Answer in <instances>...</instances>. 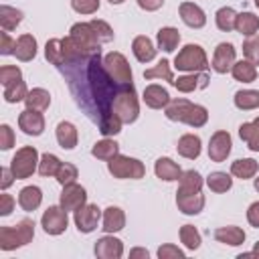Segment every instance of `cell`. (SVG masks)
<instances>
[{
  "mask_svg": "<svg viewBox=\"0 0 259 259\" xmlns=\"http://www.w3.org/2000/svg\"><path fill=\"white\" fill-rule=\"evenodd\" d=\"M69 34L83 47V51L85 53H89V55H95V53H101V42H99V38H97V34H95V30H93V26L89 24V22H75L73 26H71V30H69Z\"/></svg>",
  "mask_w": 259,
  "mask_h": 259,
  "instance_id": "8fae6325",
  "label": "cell"
},
{
  "mask_svg": "<svg viewBox=\"0 0 259 259\" xmlns=\"http://www.w3.org/2000/svg\"><path fill=\"white\" fill-rule=\"evenodd\" d=\"M93 253L99 259H121L123 257V243L117 237H113V233H107L95 241Z\"/></svg>",
  "mask_w": 259,
  "mask_h": 259,
  "instance_id": "9a60e30c",
  "label": "cell"
},
{
  "mask_svg": "<svg viewBox=\"0 0 259 259\" xmlns=\"http://www.w3.org/2000/svg\"><path fill=\"white\" fill-rule=\"evenodd\" d=\"M14 146V132L8 123H2L0 125V148L2 150H10Z\"/></svg>",
  "mask_w": 259,
  "mask_h": 259,
  "instance_id": "f5cc1de1",
  "label": "cell"
},
{
  "mask_svg": "<svg viewBox=\"0 0 259 259\" xmlns=\"http://www.w3.org/2000/svg\"><path fill=\"white\" fill-rule=\"evenodd\" d=\"M138 2V6L142 8V10H146V12H156L158 8H162V4H164V0H136Z\"/></svg>",
  "mask_w": 259,
  "mask_h": 259,
  "instance_id": "680465c9",
  "label": "cell"
},
{
  "mask_svg": "<svg viewBox=\"0 0 259 259\" xmlns=\"http://www.w3.org/2000/svg\"><path fill=\"white\" fill-rule=\"evenodd\" d=\"M156 47H154V42L146 36V34H138L134 40H132V53H134V57L140 61V63H150V61H154L156 59Z\"/></svg>",
  "mask_w": 259,
  "mask_h": 259,
  "instance_id": "44dd1931",
  "label": "cell"
},
{
  "mask_svg": "<svg viewBox=\"0 0 259 259\" xmlns=\"http://www.w3.org/2000/svg\"><path fill=\"white\" fill-rule=\"evenodd\" d=\"M59 69L63 71V75H67L69 87H71L79 107H83L89 117H93L99 123V121L115 115L113 113V97H115L119 85L107 75V71L103 67L101 53L67 63Z\"/></svg>",
  "mask_w": 259,
  "mask_h": 259,
  "instance_id": "6da1fadb",
  "label": "cell"
},
{
  "mask_svg": "<svg viewBox=\"0 0 259 259\" xmlns=\"http://www.w3.org/2000/svg\"><path fill=\"white\" fill-rule=\"evenodd\" d=\"M233 150V140H231V134L225 132V130H219L210 136V142H208V158L212 162H225L229 158Z\"/></svg>",
  "mask_w": 259,
  "mask_h": 259,
  "instance_id": "4fadbf2b",
  "label": "cell"
},
{
  "mask_svg": "<svg viewBox=\"0 0 259 259\" xmlns=\"http://www.w3.org/2000/svg\"><path fill=\"white\" fill-rule=\"evenodd\" d=\"M36 38L32 36V34H20L18 38H16V49H14V57L18 59V61H22V63H28V61H32L34 57H36Z\"/></svg>",
  "mask_w": 259,
  "mask_h": 259,
  "instance_id": "d4e9b609",
  "label": "cell"
},
{
  "mask_svg": "<svg viewBox=\"0 0 259 259\" xmlns=\"http://www.w3.org/2000/svg\"><path fill=\"white\" fill-rule=\"evenodd\" d=\"M71 8L77 14H93L99 10V0H71Z\"/></svg>",
  "mask_w": 259,
  "mask_h": 259,
  "instance_id": "f907efd6",
  "label": "cell"
},
{
  "mask_svg": "<svg viewBox=\"0 0 259 259\" xmlns=\"http://www.w3.org/2000/svg\"><path fill=\"white\" fill-rule=\"evenodd\" d=\"M243 55L253 65H259V34H253V36H247L245 38V42H243Z\"/></svg>",
  "mask_w": 259,
  "mask_h": 259,
  "instance_id": "7dc6e473",
  "label": "cell"
},
{
  "mask_svg": "<svg viewBox=\"0 0 259 259\" xmlns=\"http://www.w3.org/2000/svg\"><path fill=\"white\" fill-rule=\"evenodd\" d=\"M245 231L241 227H235V225H229V227H221L214 231V239L223 245H229V247H239L245 243Z\"/></svg>",
  "mask_w": 259,
  "mask_h": 259,
  "instance_id": "83f0119b",
  "label": "cell"
},
{
  "mask_svg": "<svg viewBox=\"0 0 259 259\" xmlns=\"http://www.w3.org/2000/svg\"><path fill=\"white\" fill-rule=\"evenodd\" d=\"M101 219H103L101 208H99L97 204H91V202L83 204V206L77 208L75 214H73V221H75L77 231H79V233H85V235H87V233H93V231L97 229V225H99Z\"/></svg>",
  "mask_w": 259,
  "mask_h": 259,
  "instance_id": "30bf717a",
  "label": "cell"
},
{
  "mask_svg": "<svg viewBox=\"0 0 259 259\" xmlns=\"http://www.w3.org/2000/svg\"><path fill=\"white\" fill-rule=\"evenodd\" d=\"M55 136H57V142L63 150H73L77 146V140H79L77 127L71 121H59L57 130H55Z\"/></svg>",
  "mask_w": 259,
  "mask_h": 259,
  "instance_id": "484cf974",
  "label": "cell"
},
{
  "mask_svg": "<svg viewBox=\"0 0 259 259\" xmlns=\"http://www.w3.org/2000/svg\"><path fill=\"white\" fill-rule=\"evenodd\" d=\"M55 178H57V182H59L61 186L71 184V182H77V178H79V170H77V166H75V164L63 162V164H61V168L57 170Z\"/></svg>",
  "mask_w": 259,
  "mask_h": 259,
  "instance_id": "bcb514c9",
  "label": "cell"
},
{
  "mask_svg": "<svg viewBox=\"0 0 259 259\" xmlns=\"http://www.w3.org/2000/svg\"><path fill=\"white\" fill-rule=\"evenodd\" d=\"M231 75L235 81H241V83H253L257 79V65H253L251 61L243 59V61H237L231 69Z\"/></svg>",
  "mask_w": 259,
  "mask_h": 259,
  "instance_id": "1f68e13d",
  "label": "cell"
},
{
  "mask_svg": "<svg viewBox=\"0 0 259 259\" xmlns=\"http://www.w3.org/2000/svg\"><path fill=\"white\" fill-rule=\"evenodd\" d=\"M130 257H132V259H136V257L148 259V257H150V253H148L146 249H140V247H136V249H132V251H130Z\"/></svg>",
  "mask_w": 259,
  "mask_h": 259,
  "instance_id": "91938a15",
  "label": "cell"
},
{
  "mask_svg": "<svg viewBox=\"0 0 259 259\" xmlns=\"http://www.w3.org/2000/svg\"><path fill=\"white\" fill-rule=\"evenodd\" d=\"M180 243H182L188 251H196V249L200 247V243H202L198 229H196L194 225H182V227H180Z\"/></svg>",
  "mask_w": 259,
  "mask_h": 259,
  "instance_id": "b9f144b4",
  "label": "cell"
},
{
  "mask_svg": "<svg viewBox=\"0 0 259 259\" xmlns=\"http://www.w3.org/2000/svg\"><path fill=\"white\" fill-rule=\"evenodd\" d=\"M40 227H42V231L47 233V235H61V233H65L67 231V227H69V217H67V210L59 204H53V206H49L45 212H42V217H40Z\"/></svg>",
  "mask_w": 259,
  "mask_h": 259,
  "instance_id": "9c48e42d",
  "label": "cell"
},
{
  "mask_svg": "<svg viewBox=\"0 0 259 259\" xmlns=\"http://www.w3.org/2000/svg\"><path fill=\"white\" fill-rule=\"evenodd\" d=\"M204 184L202 176L196 170H182L178 176V190H188V192H196L200 190Z\"/></svg>",
  "mask_w": 259,
  "mask_h": 259,
  "instance_id": "f35d334b",
  "label": "cell"
},
{
  "mask_svg": "<svg viewBox=\"0 0 259 259\" xmlns=\"http://www.w3.org/2000/svg\"><path fill=\"white\" fill-rule=\"evenodd\" d=\"M61 164H63V162H61L55 154H49V152H47V154L40 156V162H38V174L45 176V178H47V176H55L57 170L61 168Z\"/></svg>",
  "mask_w": 259,
  "mask_h": 259,
  "instance_id": "f6af8a7d",
  "label": "cell"
},
{
  "mask_svg": "<svg viewBox=\"0 0 259 259\" xmlns=\"http://www.w3.org/2000/svg\"><path fill=\"white\" fill-rule=\"evenodd\" d=\"M176 150L182 158L186 160H196L200 156V150H202V142L196 134H184L180 136L178 144H176Z\"/></svg>",
  "mask_w": 259,
  "mask_h": 259,
  "instance_id": "7402d4cb",
  "label": "cell"
},
{
  "mask_svg": "<svg viewBox=\"0 0 259 259\" xmlns=\"http://www.w3.org/2000/svg\"><path fill=\"white\" fill-rule=\"evenodd\" d=\"M176 206L182 214H198L204 208V194L200 190L188 192V190H176Z\"/></svg>",
  "mask_w": 259,
  "mask_h": 259,
  "instance_id": "2e32d148",
  "label": "cell"
},
{
  "mask_svg": "<svg viewBox=\"0 0 259 259\" xmlns=\"http://www.w3.org/2000/svg\"><path fill=\"white\" fill-rule=\"evenodd\" d=\"M174 67L184 73H204L208 69L206 53L200 45H184L174 57Z\"/></svg>",
  "mask_w": 259,
  "mask_h": 259,
  "instance_id": "5b68a950",
  "label": "cell"
},
{
  "mask_svg": "<svg viewBox=\"0 0 259 259\" xmlns=\"http://www.w3.org/2000/svg\"><path fill=\"white\" fill-rule=\"evenodd\" d=\"M34 237V221L22 219L14 227H0V249L2 251H14L18 247H24Z\"/></svg>",
  "mask_w": 259,
  "mask_h": 259,
  "instance_id": "3957f363",
  "label": "cell"
},
{
  "mask_svg": "<svg viewBox=\"0 0 259 259\" xmlns=\"http://www.w3.org/2000/svg\"><path fill=\"white\" fill-rule=\"evenodd\" d=\"M172 85L180 93H192V91L204 89L208 85V75H206V71L204 73H186V75H180L178 79H174Z\"/></svg>",
  "mask_w": 259,
  "mask_h": 259,
  "instance_id": "ffe728a7",
  "label": "cell"
},
{
  "mask_svg": "<svg viewBox=\"0 0 259 259\" xmlns=\"http://www.w3.org/2000/svg\"><path fill=\"white\" fill-rule=\"evenodd\" d=\"M16 81H22V71L16 65H2L0 67V83L4 87H8Z\"/></svg>",
  "mask_w": 259,
  "mask_h": 259,
  "instance_id": "c3c4849f",
  "label": "cell"
},
{
  "mask_svg": "<svg viewBox=\"0 0 259 259\" xmlns=\"http://www.w3.org/2000/svg\"><path fill=\"white\" fill-rule=\"evenodd\" d=\"M59 204L69 212V210H77L81 208L83 204H87V190L77 184V182H71V184H65L63 186V192L59 196Z\"/></svg>",
  "mask_w": 259,
  "mask_h": 259,
  "instance_id": "5bb4252c",
  "label": "cell"
},
{
  "mask_svg": "<svg viewBox=\"0 0 259 259\" xmlns=\"http://www.w3.org/2000/svg\"><path fill=\"white\" fill-rule=\"evenodd\" d=\"M164 113L170 121H180L190 127H202L208 121V109L204 105L192 103L184 97L170 99V103L164 107Z\"/></svg>",
  "mask_w": 259,
  "mask_h": 259,
  "instance_id": "7a4b0ae2",
  "label": "cell"
},
{
  "mask_svg": "<svg viewBox=\"0 0 259 259\" xmlns=\"http://www.w3.org/2000/svg\"><path fill=\"white\" fill-rule=\"evenodd\" d=\"M14 204H16V200H14L10 194L2 192V194H0V217H8V214L14 210Z\"/></svg>",
  "mask_w": 259,
  "mask_h": 259,
  "instance_id": "11a10c76",
  "label": "cell"
},
{
  "mask_svg": "<svg viewBox=\"0 0 259 259\" xmlns=\"http://www.w3.org/2000/svg\"><path fill=\"white\" fill-rule=\"evenodd\" d=\"M45 57L51 65L63 67L65 65V53H63V40L61 38H51L45 45Z\"/></svg>",
  "mask_w": 259,
  "mask_h": 259,
  "instance_id": "ab89813d",
  "label": "cell"
},
{
  "mask_svg": "<svg viewBox=\"0 0 259 259\" xmlns=\"http://www.w3.org/2000/svg\"><path fill=\"white\" fill-rule=\"evenodd\" d=\"M184 251L180 249V247H176V245H172V243H166V245H162L160 249H158V257L160 259H184Z\"/></svg>",
  "mask_w": 259,
  "mask_h": 259,
  "instance_id": "816d5d0a",
  "label": "cell"
},
{
  "mask_svg": "<svg viewBox=\"0 0 259 259\" xmlns=\"http://www.w3.org/2000/svg\"><path fill=\"white\" fill-rule=\"evenodd\" d=\"M113 113L119 117L121 123H134L140 115V101L134 83L121 85L113 97Z\"/></svg>",
  "mask_w": 259,
  "mask_h": 259,
  "instance_id": "277c9868",
  "label": "cell"
},
{
  "mask_svg": "<svg viewBox=\"0 0 259 259\" xmlns=\"http://www.w3.org/2000/svg\"><path fill=\"white\" fill-rule=\"evenodd\" d=\"M26 95H28V89H26V83H24V81H16V83L4 87V101H6V103L24 101Z\"/></svg>",
  "mask_w": 259,
  "mask_h": 259,
  "instance_id": "ee69618b",
  "label": "cell"
},
{
  "mask_svg": "<svg viewBox=\"0 0 259 259\" xmlns=\"http://www.w3.org/2000/svg\"><path fill=\"white\" fill-rule=\"evenodd\" d=\"M115 154H119V144L115 140H111V138H103V140L95 142L93 148H91V156H95L97 160H105L107 162Z\"/></svg>",
  "mask_w": 259,
  "mask_h": 259,
  "instance_id": "836d02e7",
  "label": "cell"
},
{
  "mask_svg": "<svg viewBox=\"0 0 259 259\" xmlns=\"http://www.w3.org/2000/svg\"><path fill=\"white\" fill-rule=\"evenodd\" d=\"M239 136H241V140L247 144V148L251 152H259V117H255L253 121L241 123Z\"/></svg>",
  "mask_w": 259,
  "mask_h": 259,
  "instance_id": "f546056e",
  "label": "cell"
},
{
  "mask_svg": "<svg viewBox=\"0 0 259 259\" xmlns=\"http://www.w3.org/2000/svg\"><path fill=\"white\" fill-rule=\"evenodd\" d=\"M24 103H26L28 109L45 111V109H49V105H51V93H49L47 89H42V87H34V89L28 91Z\"/></svg>",
  "mask_w": 259,
  "mask_h": 259,
  "instance_id": "d6a6232c",
  "label": "cell"
},
{
  "mask_svg": "<svg viewBox=\"0 0 259 259\" xmlns=\"http://www.w3.org/2000/svg\"><path fill=\"white\" fill-rule=\"evenodd\" d=\"M214 22H217V28L223 30V32H231L235 30V22H237V12L231 8V6H223L217 10L214 14Z\"/></svg>",
  "mask_w": 259,
  "mask_h": 259,
  "instance_id": "60d3db41",
  "label": "cell"
},
{
  "mask_svg": "<svg viewBox=\"0 0 259 259\" xmlns=\"http://www.w3.org/2000/svg\"><path fill=\"white\" fill-rule=\"evenodd\" d=\"M251 253H253V257H257V259H259V241L255 243V247H253V251H251Z\"/></svg>",
  "mask_w": 259,
  "mask_h": 259,
  "instance_id": "94428289",
  "label": "cell"
},
{
  "mask_svg": "<svg viewBox=\"0 0 259 259\" xmlns=\"http://www.w3.org/2000/svg\"><path fill=\"white\" fill-rule=\"evenodd\" d=\"M178 14L182 18V22L190 28H202L206 24V14L204 10L194 4V2H182L180 8H178Z\"/></svg>",
  "mask_w": 259,
  "mask_h": 259,
  "instance_id": "d6986e66",
  "label": "cell"
},
{
  "mask_svg": "<svg viewBox=\"0 0 259 259\" xmlns=\"http://www.w3.org/2000/svg\"><path fill=\"white\" fill-rule=\"evenodd\" d=\"M156 40H158V49L164 51V53H172L178 49V42H180V32L178 28L174 26H162L156 34Z\"/></svg>",
  "mask_w": 259,
  "mask_h": 259,
  "instance_id": "f1b7e54d",
  "label": "cell"
},
{
  "mask_svg": "<svg viewBox=\"0 0 259 259\" xmlns=\"http://www.w3.org/2000/svg\"><path fill=\"white\" fill-rule=\"evenodd\" d=\"M257 170H259V164L253 158H239V160H235L231 164V174L235 178H241V180L253 178L257 174Z\"/></svg>",
  "mask_w": 259,
  "mask_h": 259,
  "instance_id": "4dcf8cb0",
  "label": "cell"
},
{
  "mask_svg": "<svg viewBox=\"0 0 259 259\" xmlns=\"http://www.w3.org/2000/svg\"><path fill=\"white\" fill-rule=\"evenodd\" d=\"M89 24L93 26V30H95V34H97V38H99V42H101V45H103V42H111V40H113V28H111L105 20L93 18Z\"/></svg>",
  "mask_w": 259,
  "mask_h": 259,
  "instance_id": "681fc988",
  "label": "cell"
},
{
  "mask_svg": "<svg viewBox=\"0 0 259 259\" xmlns=\"http://www.w3.org/2000/svg\"><path fill=\"white\" fill-rule=\"evenodd\" d=\"M0 53L2 55H14V49H16V40H12L10 38V34H8V30H4L2 34H0Z\"/></svg>",
  "mask_w": 259,
  "mask_h": 259,
  "instance_id": "db71d44e",
  "label": "cell"
},
{
  "mask_svg": "<svg viewBox=\"0 0 259 259\" xmlns=\"http://www.w3.org/2000/svg\"><path fill=\"white\" fill-rule=\"evenodd\" d=\"M22 10L14 8V6H8V4H2L0 6V26L2 30H14L20 22H22Z\"/></svg>",
  "mask_w": 259,
  "mask_h": 259,
  "instance_id": "8d00e7d4",
  "label": "cell"
},
{
  "mask_svg": "<svg viewBox=\"0 0 259 259\" xmlns=\"http://www.w3.org/2000/svg\"><path fill=\"white\" fill-rule=\"evenodd\" d=\"M107 170L113 178L119 180H140L146 174V166L138 158H130L123 154H115L111 160H107Z\"/></svg>",
  "mask_w": 259,
  "mask_h": 259,
  "instance_id": "8992f818",
  "label": "cell"
},
{
  "mask_svg": "<svg viewBox=\"0 0 259 259\" xmlns=\"http://www.w3.org/2000/svg\"><path fill=\"white\" fill-rule=\"evenodd\" d=\"M247 221H249L251 227L259 229V200H255V202L249 204V208H247Z\"/></svg>",
  "mask_w": 259,
  "mask_h": 259,
  "instance_id": "9f6ffc18",
  "label": "cell"
},
{
  "mask_svg": "<svg viewBox=\"0 0 259 259\" xmlns=\"http://www.w3.org/2000/svg\"><path fill=\"white\" fill-rule=\"evenodd\" d=\"M204 182H206V186H208L212 192H217V194H223V192H227V190L233 188V178H231V174H227V172H210Z\"/></svg>",
  "mask_w": 259,
  "mask_h": 259,
  "instance_id": "74e56055",
  "label": "cell"
},
{
  "mask_svg": "<svg viewBox=\"0 0 259 259\" xmlns=\"http://www.w3.org/2000/svg\"><path fill=\"white\" fill-rule=\"evenodd\" d=\"M180 172H182L180 166H178L172 158H168V156L158 158L156 164H154V174H156L160 180H164V182H174V180H178Z\"/></svg>",
  "mask_w": 259,
  "mask_h": 259,
  "instance_id": "4316f807",
  "label": "cell"
},
{
  "mask_svg": "<svg viewBox=\"0 0 259 259\" xmlns=\"http://www.w3.org/2000/svg\"><path fill=\"white\" fill-rule=\"evenodd\" d=\"M237 63V49L231 42H219L212 55V69L219 75H225L233 69V65Z\"/></svg>",
  "mask_w": 259,
  "mask_h": 259,
  "instance_id": "7c38bea8",
  "label": "cell"
},
{
  "mask_svg": "<svg viewBox=\"0 0 259 259\" xmlns=\"http://www.w3.org/2000/svg\"><path fill=\"white\" fill-rule=\"evenodd\" d=\"M109 4H121V2H125V0H107Z\"/></svg>",
  "mask_w": 259,
  "mask_h": 259,
  "instance_id": "be15d7a7",
  "label": "cell"
},
{
  "mask_svg": "<svg viewBox=\"0 0 259 259\" xmlns=\"http://www.w3.org/2000/svg\"><path fill=\"white\" fill-rule=\"evenodd\" d=\"M233 103H235V107L241 109V111L257 109V107H259V91H255V89H241V91L235 93Z\"/></svg>",
  "mask_w": 259,
  "mask_h": 259,
  "instance_id": "d590c367",
  "label": "cell"
},
{
  "mask_svg": "<svg viewBox=\"0 0 259 259\" xmlns=\"http://www.w3.org/2000/svg\"><path fill=\"white\" fill-rule=\"evenodd\" d=\"M144 79H164V81L174 83V75H172L170 63H168L166 59L158 61L152 69H146V71H144Z\"/></svg>",
  "mask_w": 259,
  "mask_h": 259,
  "instance_id": "7bdbcfd3",
  "label": "cell"
},
{
  "mask_svg": "<svg viewBox=\"0 0 259 259\" xmlns=\"http://www.w3.org/2000/svg\"><path fill=\"white\" fill-rule=\"evenodd\" d=\"M235 30L241 32L243 36H253L259 30V16H255L253 12H239L237 14V22H235Z\"/></svg>",
  "mask_w": 259,
  "mask_h": 259,
  "instance_id": "e575fe53",
  "label": "cell"
},
{
  "mask_svg": "<svg viewBox=\"0 0 259 259\" xmlns=\"http://www.w3.org/2000/svg\"><path fill=\"white\" fill-rule=\"evenodd\" d=\"M101 223H103V231L105 233H119L123 227H125V212L119 208V206H107L105 210H103V219H101Z\"/></svg>",
  "mask_w": 259,
  "mask_h": 259,
  "instance_id": "603a6c76",
  "label": "cell"
},
{
  "mask_svg": "<svg viewBox=\"0 0 259 259\" xmlns=\"http://www.w3.org/2000/svg\"><path fill=\"white\" fill-rule=\"evenodd\" d=\"M18 127L26 134V136H40L45 132V115L42 111H34V109H24L18 115Z\"/></svg>",
  "mask_w": 259,
  "mask_h": 259,
  "instance_id": "e0dca14e",
  "label": "cell"
},
{
  "mask_svg": "<svg viewBox=\"0 0 259 259\" xmlns=\"http://www.w3.org/2000/svg\"><path fill=\"white\" fill-rule=\"evenodd\" d=\"M103 67L107 71V75L121 87V85H130L134 79H132V67L127 63V59L117 53V51H111L103 57Z\"/></svg>",
  "mask_w": 259,
  "mask_h": 259,
  "instance_id": "ba28073f",
  "label": "cell"
},
{
  "mask_svg": "<svg viewBox=\"0 0 259 259\" xmlns=\"http://www.w3.org/2000/svg\"><path fill=\"white\" fill-rule=\"evenodd\" d=\"M253 2H255V6H257V8H259V0H253Z\"/></svg>",
  "mask_w": 259,
  "mask_h": 259,
  "instance_id": "e7e4bbea",
  "label": "cell"
},
{
  "mask_svg": "<svg viewBox=\"0 0 259 259\" xmlns=\"http://www.w3.org/2000/svg\"><path fill=\"white\" fill-rule=\"evenodd\" d=\"M0 174H2V178H0V188L6 190V188L16 180V178H14V172H12V168H6V166H4V168L0 170Z\"/></svg>",
  "mask_w": 259,
  "mask_h": 259,
  "instance_id": "6f0895ef",
  "label": "cell"
},
{
  "mask_svg": "<svg viewBox=\"0 0 259 259\" xmlns=\"http://www.w3.org/2000/svg\"><path fill=\"white\" fill-rule=\"evenodd\" d=\"M142 99L150 109H164L170 103V93H168L166 87H162L158 83H152V85H146V89L142 93Z\"/></svg>",
  "mask_w": 259,
  "mask_h": 259,
  "instance_id": "ac0fdd59",
  "label": "cell"
},
{
  "mask_svg": "<svg viewBox=\"0 0 259 259\" xmlns=\"http://www.w3.org/2000/svg\"><path fill=\"white\" fill-rule=\"evenodd\" d=\"M253 186H255V190H257V192H259V176H257V178H255V182H253Z\"/></svg>",
  "mask_w": 259,
  "mask_h": 259,
  "instance_id": "6125c7cd",
  "label": "cell"
},
{
  "mask_svg": "<svg viewBox=\"0 0 259 259\" xmlns=\"http://www.w3.org/2000/svg\"><path fill=\"white\" fill-rule=\"evenodd\" d=\"M40 202H42V190L38 186L30 184V186L20 188V192H18V204H20L22 210L32 212V210H36L40 206Z\"/></svg>",
  "mask_w": 259,
  "mask_h": 259,
  "instance_id": "cb8c5ba5",
  "label": "cell"
},
{
  "mask_svg": "<svg viewBox=\"0 0 259 259\" xmlns=\"http://www.w3.org/2000/svg\"><path fill=\"white\" fill-rule=\"evenodd\" d=\"M38 162L40 156L36 152L34 146H22L20 150H16V154L10 160V168L14 172L16 180H26L34 174V170H38Z\"/></svg>",
  "mask_w": 259,
  "mask_h": 259,
  "instance_id": "52a82bcc",
  "label": "cell"
}]
</instances>
